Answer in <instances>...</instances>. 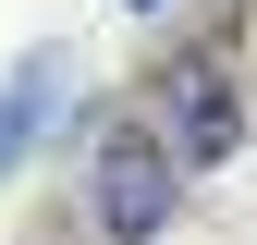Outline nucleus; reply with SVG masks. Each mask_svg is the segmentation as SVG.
Masks as SVG:
<instances>
[{"instance_id": "obj_1", "label": "nucleus", "mask_w": 257, "mask_h": 245, "mask_svg": "<svg viewBox=\"0 0 257 245\" xmlns=\"http://www.w3.org/2000/svg\"><path fill=\"white\" fill-rule=\"evenodd\" d=\"M196 184L172 172V147L147 135L135 98H86V147H74V221L86 245H172Z\"/></svg>"}, {"instance_id": "obj_2", "label": "nucleus", "mask_w": 257, "mask_h": 245, "mask_svg": "<svg viewBox=\"0 0 257 245\" xmlns=\"http://www.w3.org/2000/svg\"><path fill=\"white\" fill-rule=\"evenodd\" d=\"M135 110H147V135L172 147V172H184V184L233 172L245 147H257V86H245V49H220V37H172V49L135 74Z\"/></svg>"}, {"instance_id": "obj_3", "label": "nucleus", "mask_w": 257, "mask_h": 245, "mask_svg": "<svg viewBox=\"0 0 257 245\" xmlns=\"http://www.w3.org/2000/svg\"><path fill=\"white\" fill-rule=\"evenodd\" d=\"M86 98H74V49L61 37H37V49H13V74H0V184H25L61 147V122H74Z\"/></svg>"}, {"instance_id": "obj_4", "label": "nucleus", "mask_w": 257, "mask_h": 245, "mask_svg": "<svg viewBox=\"0 0 257 245\" xmlns=\"http://www.w3.org/2000/svg\"><path fill=\"white\" fill-rule=\"evenodd\" d=\"M184 13V0H122V25H172Z\"/></svg>"}]
</instances>
